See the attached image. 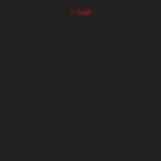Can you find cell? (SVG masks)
I'll return each mask as SVG.
<instances>
[{
	"label": "cell",
	"mask_w": 161,
	"mask_h": 161,
	"mask_svg": "<svg viewBox=\"0 0 161 161\" xmlns=\"http://www.w3.org/2000/svg\"><path fill=\"white\" fill-rule=\"evenodd\" d=\"M96 13H98L96 5H78V8H70L68 10L70 18H96Z\"/></svg>",
	"instance_id": "cell-1"
}]
</instances>
